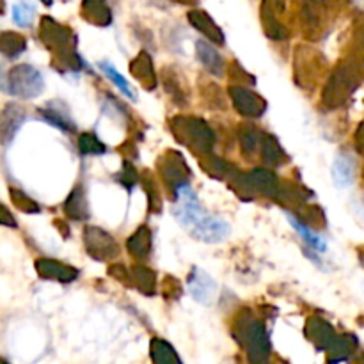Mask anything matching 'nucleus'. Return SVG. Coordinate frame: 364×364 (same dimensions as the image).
Here are the masks:
<instances>
[{
	"mask_svg": "<svg viewBox=\"0 0 364 364\" xmlns=\"http://www.w3.org/2000/svg\"><path fill=\"white\" fill-rule=\"evenodd\" d=\"M173 192L176 198L173 215L196 240L206 242V244H219L230 235V224L223 217L208 215L203 210L201 203L188 181L178 185Z\"/></svg>",
	"mask_w": 364,
	"mask_h": 364,
	"instance_id": "f257e3e1",
	"label": "nucleus"
},
{
	"mask_svg": "<svg viewBox=\"0 0 364 364\" xmlns=\"http://www.w3.org/2000/svg\"><path fill=\"white\" fill-rule=\"evenodd\" d=\"M41 39L45 41V45L52 50L57 55L60 64L68 68L70 71L78 70L82 68V59L80 55L75 50V39L73 32L70 31L64 25L57 23L52 18H45L41 21Z\"/></svg>",
	"mask_w": 364,
	"mask_h": 364,
	"instance_id": "f03ea898",
	"label": "nucleus"
},
{
	"mask_svg": "<svg viewBox=\"0 0 364 364\" xmlns=\"http://www.w3.org/2000/svg\"><path fill=\"white\" fill-rule=\"evenodd\" d=\"M4 89L9 95L18 96V98L32 100L38 98L43 92L45 80H43V75L36 68L28 66V64H20V66H14L7 73Z\"/></svg>",
	"mask_w": 364,
	"mask_h": 364,
	"instance_id": "7ed1b4c3",
	"label": "nucleus"
},
{
	"mask_svg": "<svg viewBox=\"0 0 364 364\" xmlns=\"http://www.w3.org/2000/svg\"><path fill=\"white\" fill-rule=\"evenodd\" d=\"M242 343H244L245 352L249 354L251 361H267L272 350L270 345L269 333H267L265 326L258 320H249V322L242 323Z\"/></svg>",
	"mask_w": 364,
	"mask_h": 364,
	"instance_id": "20e7f679",
	"label": "nucleus"
},
{
	"mask_svg": "<svg viewBox=\"0 0 364 364\" xmlns=\"http://www.w3.org/2000/svg\"><path fill=\"white\" fill-rule=\"evenodd\" d=\"M174 127L181 128L180 130H174L176 132L178 139L183 142H187L188 146L196 148L199 151H210L215 142V135L213 132L210 130L208 124L201 119H185V117H178L174 119Z\"/></svg>",
	"mask_w": 364,
	"mask_h": 364,
	"instance_id": "39448f33",
	"label": "nucleus"
},
{
	"mask_svg": "<svg viewBox=\"0 0 364 364\" xmlns=\"http://www.w3.org/2000/svg\"><path fill=\"white\" fill-rule=\"evenodd\" d=\"M84 244L87 247V252L95 259H107L114 258L117 255V244L107 231L100 228H87L84 231Z\"/></svg>",
	"mask_w": 364,
	"mask_h": 364,
	"instance_id": "423d86ee",
	"label": "nucleus"
},
{
	"mask_svg": "<svg viewBox=\"0 0 364 364\" xmlns=\"http://www.w3.org/2000/svg\"><path fill=\"white\" fill-rule=\"evenodd\" d=\"M231 100H233V105L242 116L247 117H259L267 109V102L256 92L249 91V89L242 87V85H233L230 87Z\"/></svg>",
	"mask_w": 364,
	"mask_h": 364,
	"instance_id": "0eeeda50",
	"label": "nucleus"
},
{
	"mask_svg": "<svg viewBox=\"0 0 364 364\" xmlns=\"http://www.w3.org/2000/svg\"><path fill=\"white\" fill-rule=\"evenodd\" d=\"M187 287L191 295L194 297V301H198L199 304L210 306L215 301L217 284L212 279V276H208L205 270L192 269V272L188 274Z\"/></svg>",
	"mask_w": 364,
	"mask_h": 364,
	"instance_id": "6e6552de",
	"label": "nucleus"
},
{
	"mask_svg": "<svg viewBox=\"0 0 364 364\" xmlns=\"http://www.w3.org/2000/svg\"><path fill=\"white\" fill-rule=\"evenodd\" d=\"M36 270L41 277L52 281H60V283H71L78 277V270L66 263L55 262V259H38L36 262Z\"/></svg>",
	"mask_w": 364,
	"mask_h": 364,
	"instance_id": "1a4fd4ad",
	"label": "nucleus"
},
{
	"mask_svg": "<svg viewBox=\"0 0 364 364\" xmlns=\"http://www.w3.org/2000/svg\"><path fill=\"white\" fill-rule=\"evenodd\" d=\"M162 164H164L162 173L164 176H166V180L171 183L173 191L178 187V185L187 181V176H185V174H188L187 162H185L183 156H181L180 153L169 151L166 156H164Z\"/></svg>",
	"mask_w": 364,
	"mask_h": 364,
	"instance_id": "9d476101",
	"label": "nucleus"
},
{
	"mask_svg": "<svg viewBox=\"0 0 364 364\" xmlns=\"http://www.w3.org/2000/svg\"><path fill=\"white\" fill-rule=\"evenodd\" d=\"M188 21L192 23V27L198 28L203 36H206L208 39H212L217 45H223L224 43V34L219 27H217L215 21L201 9H194L188 13Z\"/></svg>",
	"mask_w": 364,
	"mask_h": 364,
	"instance_id": "9b49d317",
	"label": "nucleus"
},
{
	"mask_svg": "<svg viewBox=\"0 0 364 364\" xmlns=\"http://www.w3.org/2000/svg\"><path fill=\"white\" fill-rule=\"evenodd\" d=\"M306 333L309 334V340L320 348V350H326V348H331V345L336 340V334H334V329L331 323H327L326 320L313 318L308 322V329Z\"/></svg>",
	"mask_w": 364,
	"mask_h": 364,
	"instance_id": "f8f14e48",
	"label": "nucleus"
},
{
	"mask_svg": "<svg viewBox=\"0 0 364 364\" xmlns=\"http://www.w3.org/2000/svg\"><path fill=\"white\" fill-rule=\"evenodd\" d=\"M196 52H198L199 63H201L203 66L210 71V73L215 75V77H220V75L224 73L223 55H220V53L217 52V50L213 48L210 43L199 39V41L196 43Z\"/></svg>",
	"mask_w": 364,
	"mask_h": 364,
	"instance_id": "ddd939ff",
	"label": "nucleus"
},
{
	"mask_svg": "<svg viewBox=\"0 0 364 364\" xmlns=\"http://www.w3.org/2000/svg\"><path fill=\"white\" fill-rule=\"evenodd\" d=\"M244 183L247 188H255V191L262 192V194L265 196H277V192H279L277 178L267 169L252 171V173L245 178Z\"/></svg>",
	"mask_w": 364,
	"mask_h": 364,
	"instance_id": "4468645a",
	"label": "nucleus"
},
{
	"mask_svg": "<svg viewBox=\"0 0 364 364\" xmlns=\"http://www.w3.org/2000/svg\"><path fill=\"white\" fill-rule=\"evenodd\" d=\"M130 70L135 77L141 80V84L144 85L148 91L156 87V75H155V68H153V60L151 57L148 55L146 52H141L130 64Z\"/></svg>",
	"mask_w": 364,
	"mask_h": 364,
	"instance_id": "2eb2a0df",
	"label": "nucleus"
},
{
	"mask_svg": "<svg viewBox=\"0 0 364 364\" xmlns=\"http://www.w3.org/2000/svg\"><path fill=\"white\" fill-rule=\"evenodd\" d=\"M82 14L95 25H103V27L112 21V13H110V7L107 6L105 0H84L82 2Z\"/></svg>",
	"mask_w": 364,
	"mask_h": 364,
	"instance_id": "dca6fc26",
	"label": "nucleus"
},
{
	"mask_svg": "<svg viewBox=\"0 0 364 364\" xmlns=\"http://www.w3.org/2000/svg\"><path fill=\"white\" fill-rule=\"evenodd\" d=\"M333 181L338 188H348L354 183V162L347 155H338L334 160Z\"/></svg>",
	"mask_w": 364,
	"mask_h": 364,
	"instance_id": "f3484780",
	"label": "nucleus"
},
{
	"mask_svg": "<svg viewBox=\"0 0 364 364\" xmlns=\"http://www.w3.org/2000/svg\"><path fill=\"white\" fill-rule=\"evenodd\" d=\"M127 247L135 258H148L149 252H151V231L146 226L139 228V230L132 235L130 240L127 242Z\"/></svg>",
	"mask_w": 364,
	"mask_h": 364,
	"instance_id": "a211bd4d",
	"label": "nucleus"
},
{
	"mask_svg": "<svg viewBox=\"0 0 364 364\" xmlns=\"http://www.w3.org/2000/svg\"><path fill=\"white\" fill-rule=\"evenodd\" d=\"M68 215L73 220H87L89 219V210H87V201H85V194L82 191L80 185L73 188V192L68 198L66 205H64Z\"/></svg>",
	"mask_w": 364,
	"mask_h": 364,
	"instance_id": "6ab92c4d",
	"label": "nucleus"
},
{
	"mask_svg": "<svg viewBox=\"0 0 364 364\" xmlns=\"http://www.w3.org/2000/svg\"><path fill=\"white\" fill-rule=\"evenodd\" d=\"M25 114L21 112L20 107H7L2 114V135H4V142H9L11 139L16 135L18 128L23 124Z\"/></svg>",
	"mask_w": 364,
	"mask_h": 364,
	"instance_id": "aec40b11",
	"label": "nucleus"
},
{
	"mask_svg": "<svg viewBox=\"0 0 364 364\" xmlns=\"http://www.w3.org/2000/svg\"><path fill=\"white\" fill-rule=\"evenodd\" d=\"M149 354H151V359L155 363L160 364H169V363H181L180 355L176 354L174 347L171 343L164 340H151V345H149Z\"/></svg>",
	"mask_w": 364,
	"mask_h": 364,
	"instance_id": "412c9836",
	"label": "nucleus"
},
{
	"mask_svg": "<svg viewBox=\"0 0 364 364\" xmlns=\"http://www.w3.org/2000/svg\"><path fill=\"white\" fill-rule=\"evenodd\" d=\"M288 220H290V224H291V226H294V230L297 231V233L301 235L302 238H304L306 244H308L309 247L315 249V251H318V252H326V249H327L326 242H323L322 238L318 237V235L313 233V231L309 230V228L306 226V224L302 223V220L299 219V217H295V215H291V213H288Z\"/></svg>",
	"mask_w": 364,
	"mask_h": 364,
	"instance_id": "4be33fe9",
	"label": "nucleus"
},
{
	"mask_svg": "<svg viewBox=\"0 0 364 364\" xmlns=\"http://www.w3.org/2000/svg\"><path fill=\"white\" fill-rule=\"evenodd\" d=\"M41 117L46 121V123H50L52 127L59 128V130L63 132H75V124H73V119H71L70 116H68L66 112H63L60 109H50V107H45V109H41Z\"/></svg>",
	"mask_w": 364,
	"mask_h": 364,
	"instance_id": "5701e85b",
	"label": "nucleus"
},
{
	"mask_svg": "<svg viewBox=\"0 0 364 364\" xmlns=\"http://www.w3.org/2000/svg\"><path fill=\"white\" fill-rule=\"evenodd\" d=\"M27 48V41L23 36L14 34V32H4L2 34V52L7 59H16L18 55L25 52Z\"/></svg>",
	"mask_w": 364,
	"mask_h": 364,
	"instance_id": "b1692460",
	"label": "nucleus"
},
{
	"mask_svg": "<svg viewBox=\"0 0 364 364\" xmlns=\"http://www.w3.org/2000/svg\"><path fill=\"white\" fill-rule=\"evenodd\" d=\"M100 68H102L103 73L110 78V82H112V84L116 85V87L119 89L124 96H127V98H130L132 102H137V95H135V91L132 89V85L128 84L127 78H124L123 75L116 70V68L110 66L109 63H100Z\"/></svg>",
	"mask_w": 364,
	"mask_h": 364,
	"instance_id": "393cba45",
	"label": "nucleus"
},
{
	"mask_svg": "<svg viewBox=\"0 0 364 364\" xmlns=\"http://www.w3.org/2000/svg\"><path fill=\"white\" fill-rule=\"evenodd\" d=\"M132 279L137 283V287L141 288L144 294L153 295L156 284V276L151 270L146 269V267H135V269L132 270Z\"/></svg>",
	"mask_w": 364,
	"mask_h": 364,
	"instance_id": "a878e982",
	"label": "nucleus"
},
{
	"mask_svg": "<svg viewBox=\"0 0 364 364\" xmlns=\"http://www.w3.org/2000/svg\"><path fill=\"white\" fill-rule=\"evenodd\" d=\"M34 6L28 2H25V0H20V2H16L13 6V20L14 23L18 25V27H28V25L32 23V20H34Z\"/></svg>",
	"mask_w": 364,
	"mask_h": 364,
	"instance_id": "bb28decb",
	"label": "nucleus"
},
{
	"mask_svg": "<svg viewBox=\"0 0 364 364\" xmlns=\"http://www.w3.org/2000/svg\"><path fill=\"white\" fill-rule=\"evenodd\" d=\"M78 149L84 155H103L107 151L105 144L95 134H84L78 139Z\"/></svg>",
	"mask_w": 364,
	"mask_h": 364,
	"instance_id": "cd10ccee",
	"label": "nucleus"
},
{
	"mask_svg": "<svg viewBox=\"0 0 364 364\" xmlns=\"http://www.w3.org/2000/svg\"><path fill=\"white\" fill-rule=\"evenodd\" d=\"M262 151H263V159H265L267 164L276 166V164H279L281 160H283V149H281V146L277 144L276 139L270 137V135H267V137L263 139Z\"/></svg>",
	"mask_w": 364,
	"mask_h": 364,
	"instance_id": "c85d7f7f",
	"label": "nucleus"
},
{
	"mask_svg": "<svg viewBox=\"0 0 364 364\" xmlns=\"http://www.w3.org/2000/svg\"><path fill=\"white\" fill-rule=\"evenodd\" d=\"M259 142H263V139L259 137V132L255 128H245L240 135V144L245 149V153H255L258 149Z\"/></svg>",
	"mask_w": 364,
	"mask_h": 364,
	"instance_id": "c756f323",
	"label": "nucleus"
},
{
	"mask_svg": "<svg viewBox=\"0 0 364 364\" xmlns=\"http://www.w3.org/2000/svg\"><path fill=\"white\" fill-rule=\"evenodd\" d=\"M13 201H16V205L20 206L23 212H38V206H36L34 203H32L31 199L27 198V196H23V192L14 191L13 192Z\"/></svg>",
	"mask_w": 364,
	"mask_h": 364,
	"instance_id": "7c9ffc66",
	"label": "nucleus"
},
{
	"mask_svg": "<svg viewBox=\"0 0 364 364\" xmlns=\"http://www.w3.org/2000/svg\"><path fill=\"white\" fill-rule=\"evenodd\" d=\"M117 178H124V180H121V181H123V183L127 185L128 188H132V187H134V183H135V181L139 180L137 173H135V169H134V167L130 166V164H124V167H123V173H121L119 176H117Z\"/></svg>",
	"mask_w": 364,
	"mask_h": 364,
	"instance_id": "2f4dec72",
	"label": "nucleus"
},
{
	"mask_svg": "<svg viewBox=\"0 0 364 364\" xmlns=\"http://www.w3.org/2000/svg\"><path fill=\"white\" fill-rule=\"evenodd\" d=\"M4 224H6V226H16V224H14V219H11L9 217V212H7V208H4Z\"/></svg>",
	"mask_w": 364,
	"mask_h": 364,
	"instance_id": "473e14b6",
	"label": "nucleus"
},
{
	"mask_svg": "<svg viewBox=\"0 0 364 364\" xmlns=\"http://www.w3.org/2000/svg\"><path fill=\"white\" fill-rule=\"evenodd\" d=\"M176 2H180V4H188V6H191V4H196V2H198V0H176Z\"/></svg>",
	"mask_w": 364,
	"mask_h": 364,
	"instance_id": "72a5a7b5",
	"label": "nucleus"
},
{
	"mask_svg": "<svg viewBox=\"0 0 364 364\" xmlns=\"http://www.w3.org/2000/svg\"><path fill=\"white\" fill-rule=\"evenodd\" d=\"M41 2H45L46 6H52V0H41Z\"/></svg>",
	"mask_w": 364,
	"mask_h": 364,
	"instance_id": "f704fd0d",
	"label": "nucleus"
}]
</instances>
